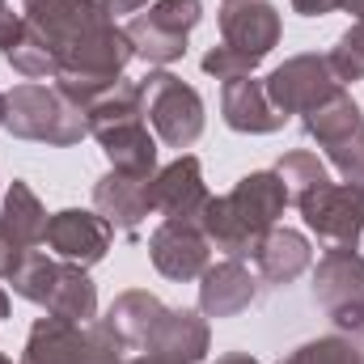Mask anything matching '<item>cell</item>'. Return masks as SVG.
<instances>
[{"mask_svg":"<svg viewBox=\"0 0 364 364\" xmlns=\"http://www.w3.org/2000/svg\"><path fill=\"white\" fill-rule=\"evenodd\" d=\"M26 26L55 60V90L81 110L123 81L136 60L127 30L102 9V0H21Z\"/></svg>","mask_w":364,"mask_h":364,"instance_id":"cell-1","label":"cell"},{"mask_svg":"<svg viewBox=\"0 0 364 364\" xmlns=\"http://www.w3.org/2000/svg\"><path fill=\"white\" fill-rule=\"evenodd\" d=\"M288 208V191L275 170H255L237 182L229 195H212L199 212V229L225 259L250 263L263 246V237L279 225Z\"/></svg>","mask_w":364,"mask_h":364,"instance_id":"cell-2","label":"cell"},{"mask_svg":"<svg viewBox=\"0 0 364 364\" xmlns=\"http://www.w3.org/2000/svg\"><path fill=\"white\" fill-rule=\"evenodd\" d=\"M4 127L17 140H34V144H51V149H73L90 136L85 110L64 97L55 85H13L4 93Z\"/></svg>","mask_w":364,"mask_h":364,"instance_id":"cell-3","label":"cell"},{"mask_svg":"<svg viewBox=\"0 0 364 364\" xmlns=\"http://www.w3.org/2000/svg\"><path fill=\"white\" fill-rule=\"evenodd\" d=\"M140 97H144V119H149L153 136L166 149H178L182 153V149H191L203 136V123H208L203 97H199V90H191L182 77L166 73V68H153L140 81Z\"/></svg>","mask_w":364,"mask_h":364,"instance_id":"cell-4","label":"cell"},{"mask_svg":"<svg viewBox=\"0 0 364 364\" xmlns=\"http://www.w3.org/2000/svg\"><path fill=\"white\" fill-rule=\"evenodd\" d=\"M199 21H203V0H153L123 30L132 38L136 60H144L153 68H166V64L186 55V38Z\"/></svg>","mask_w":364,"mask_h":364,"instance_id":"cell-5","label":"cell"},{"mask_svg":"<svg viewBox=\"0 0 364 364\" xmlns=\"http://www.w3.org/2000/svg\"><path fill=\"white\" fill-rule=\"evenodd\" d=\"M314 301L339 331L364 326V255L326 250L314 267Z\"/></svg>","mask_w":364,"mask_h":364,"instance_id":"cell-6","label":"cell"},{"mask_svg":"<svg viewBox=\"0 0 364 364\" xmlns=\"http://www.w3.org/2000/svg\"><path fill=\"white\" fill-rule=\"evenodd\" d=\"M301 216L309 225V233H318V242H326V250H356L364 237V191L352 182H326L314 195H305Z\"/></svg>","mask_w":364,"mask_h":364,"instance_id":"cell-7","label":"cell"},{"mask_svg":"<svg viewBox=\"0 0 364 364\" xmlns=\"http://www.w3.org/2000/svg\"><path fill=\"white\" fill-rule=\"evenodd\" d=\"M263 90L272 97V106L288 119V114H309L314 106H322L326 97L343 90L331 60L318 55V51H305V55H292L284 60L279 68H272V77L263 81Z\"/></svg>","mask_w":364,"mask_h":364,"instance_id":"cell-8","label":"cell"},{"mask_svg":"<svg viewBox=\"0 0 364 364\" xmlns=\"http://www.w3.org/2000/svg\"><path fill=\"white\" fill-rule=\"evenodd\" d=\"M110 242H114L110 220L97 216V212H90V208H64V212H55V216L47 220V237H43V246H47L55 259L77 263V267H85V272H90L93 263L106 259Z\"/></svg>","mask_w":364,"mask_h":364,"instance_id":"cell-9","label":"cell"},{"mask_svg":"<svg viewBox=\"0 0 364 364\" xmlns=\"http://www.w3.org/2000/svg\"><path fill=\"white\" fill-rule=\"evenodd\" d=\"M279 34H284L279 9L267 0H233L220 9V47L246 55L255 68L279 47Z\"/></svg>","mask_w":364,"mask_h":364,"instance_id":"cell-10","label":"cell"},{"mask_svg":"<svg viewBox=\"0 0 364 364\" xmlns=\"http://www.w3.org/2000/svg\"><path fill=\"white\" fill-rule=\"evenodd\" d=\"M149 259L166 279L191 284L212 267V242L203 237L199 220H161L149 237Z\"/></svg>","mask_w":364,"mask_h":364,"instance_id":"cell-11","label":"cell"},{"mask_svg":"<svg viewBox=\"0 0 364 364\" xmlns=\"http://www.w3.org/2000/svg\"><path fill=\"white\" fill-rule=\"evenodd\" d=\"M208 199L212 195L203 182V166L191 153H178L170 166L153 174V212H161L166 220H199Z\"/></svg>","mask_w":364,"mask_h":364,"instance_id":"cell-12","label":"cell"},{"mask_svg":"<svg viewBox=\"0 0 364 364\" xmlns=\"http://www.w3.org/2000/svg\"><path fill=\"white\" fill-rule=\"evenodd\" d=\"M93 212L110 220V229L136 233L153 212V178H136L123 170H106L93 182Z\"/></svg>","mask_w":364,"mask_h":364,"instance_id":"cell-13","label":"cell"},{"mask_svg":"<svg viewBox=\"0 0 364 364\" xmlns=\"http://www.w3.org/2000/svg\"><path fill=\"white\" fill-rule=\"evenodd\" d=\"M255 301H259V279L237 259L212 263L199 275V314L203 318H237Z\"/></svg>","mask_w":364,"mask_h":364,"instance_id":"cell-14","label":"cell"},{"mask_svg":"<svg viewBox=\"0 0 364 364\" xmlns=\"http://www.w3.org/2000/svg\"><path fill=\"white\" fill-rule=\"evenodd\" d=\"M220 119H225V127H233L242 136H272V132H279L288 123L272 106L263 81H255V77L225 81V90H220Z\"/></svg>","mask_w":364,"mask_h":364,"instance_id":"cell-15","label":"cell"},{"mask_svg":"<svg viewBox=\"0 0 364 364\" xmlns=\"http://www.w3.org/2000/svg\"><path fill=\"white\" fill-rule=\"evenodd\" d=\"M110 161V170H123V174H136V178H153L157 174V136L149 132L144 114L140 119H123V123H110L93 136Z\"/></svg>","mask_w":364,"mask_h":364,"instance_id":"cell-16","label":"cell"},{"mask_svg":"<svg viewBox=\"0 0 364 364\" xmlns=\"http://www.w3.org/2000/svg\"><path fill=\"white\" fill-rule=\"evenodd\" d=\"M208 348H212V331H208V318H203L199 309H166L161 322L153 326L144 352L199 364L203 356H208Z\"/></svg>","mask_w":364,"mask_h":364,"instance_id":"cell-17","label":"cell"},{"mask_svg":"<svg viewBox=\"0 0 364 364\" xmlns=\"http://www.w3.org/2000/svg\"><path fill=\"white\" fill-rule=\"evenodd\" d=\"M161 314H166L161 296H153L149 288H127V292H119V296L110 301V309H106V318H102V322L110 326V335H114L123 348L144 352V348H149L153 326L161 322Z\"/></svg>","mask_w":364,"mask_h":364,"instance_id":"cell-18","label":"cell"},{"mask_svg":"<svg viewBox=\"0 0 364 364\" xmlns=\"http://www.w3.org/2000/svg\"><path fill=\"white\" fill-rule=\"evenodd\" d=\"M255 267H259V275L267 284H279L284 288V284H292L296 275H305L314 267V246H309L305 233H296L288 225H275L272 233L263 237L259 255H255Z\"/></svg>","mask_w":364,"mask_h":364,"instance_id":"cell-19","label":"cell"},{"mask_svg":"<svg viewBox=\"0 0 364 364\" xmlns=\"http://www.w3.org/2000/svg\"><path fill=\"white\" fill-rule=\"evenodd\" d=\"M47 208L43 199L34 195V186L26 178H13V186L4 191V208H0V225L9 233V242L17 250H38L43 237H47Z\"/></svg>","mask_w":364,"mask_h":364,"instance_id":"cell-20","label":"cell"},{"mask_svg":"<svg viewBox=\"0 0 364 364\" xmlns=\"http://www.w3.org/2000/svg\"><path fill=\"white\" fill-rule=\"evenodd\" d=\"M81 335L85 326L81 322H68V318H38L26 335V348H21V364H77L81 356Z\"/></svg>","mask_w":364,"mask_h":364,"instance_id":"cell-21","label":"cell"},{"mask_svg":"<svg viewBox=\"0 0 364 364\" xmlns=\"http://www.w3.org/2000/svg\"><path fill=\"white\" fill-rule=\"evenodd\" d=\"M51 318H68V322H93L97 318V288L85 275V267L77 263H64L60 259V272H55V284L47 292V305H43Z\"/></svg>","mask_w":364,"mask_h":364,"instance_id":"cell-22","label":"cell"},{"mask_svg":"<svg viewBox=\"0 0 364 364\" xmlns=\"http://www.w3.org/2000/svg\"><path fill=\"white\" fill-rule=\"evenodd\" d=\"M360 123H364V110H360V102H356L348 90H339L335 97H326L322 106H314L309 114H301V127H305L309 140H318V149L343 140V136L356 132Z\"/></svg>","mask_w":364,"mask_h":364,"instance_id":"cell-23","label":"cell"},{"mask_svg":"<svg viewBox=\"0 0 364 364\" xmlns=\"http://www.w3.org/2000/svg\"><path fill=\"white\" fill-rule=\"evenodd\" d=\"M279 364H364V326L360 331L318 335V339L292 348Z\"/></svg>","mask_w":364,"mask_h":364,"instance_id":"cell-24","label":"cell"},{"mask_svg":"<svg viewBox=\"0 0 364 364\" xmlns=\"http://www.w3.org/2000/svg\"><path fill=\"white\" fill-rule=\"evenodd\" d=\"M275 174L288 191V203H301L305 195H314L318 186H326L331 174H326V161L318 153H305V149H292L275 161Z\"/></svg>","mask_w":364,"mask_h":364,"instance_id":"cell-25","label":"cell"},{"mask_svg":"<svg viewBox=\"0 0 364 364\" xmlns=\"http://www.w3.org/2000/svg\"><path fill=\"white\" fill-rule=\"evenodd\" d=\"M331 68H335V77H339V85H356L364 81V21H352L343 34H339V43L331 47Z\"/></svg>","mask_w":364,"mask_h":364,"instance_id":"cell-26","label":"cell"},{"mask_svg":"<svg viewBox=\"0 0 364 364\" xmlns=\"http://www.w3.org/2000/svg\"><path fill=\"white\" fill-rule=\"evenodd\" d=\"M326 161L343 174V182H352V186L364 191V123L356 132H348L343 140L326 144Z\"/></svg>","mask_w":364,"mask_h":364,"instance_id":"cell-27","label":"cell"},{"mask_svg":"<svg viewBox=\"0 0 364 364\" xmlns=\"http://www.w3.org/2000/svg\"><path fill=\"white\" fill-rule=\"evenodd\" d=\"M123 343L110 335V326L102 322V318H93V322H85V335H81V356H77V364H127L123 360Z\"/></svg>","mask_w":364,"mask_h":364,"instance_id":"cell-28","label":"cell"},{"mask_svg":"<svg viewBox=\"0 0 364 364\" xmlns=\"http://www.w3.org/2000/svg\"><path fill=\"white\" fill-rule=\"evenodd\" d=\"M203 73H208V77H216V81H237V77H250V73H255V64H250L246 55L229 51V47H212V51L203 55Z\"/></svg>","mask_w":364,"mask_h":364,"instance_id":"cell-29","label":"cell"},{"mask_svg":"<svg viewBox=\"0 0 364 364\" xmlns=\"http://www.w3.org/2000/svg\"><path fill=\"white\" fill-rule=\"evenodd\" d=\"M343 0H292V13H301V17H326V13H335Z\"/></svg>","mask_w":364,"mask_h":364,"instance_id":"cell-30","label":"cell"},{"mask_svg":"<svg viewBox=\"0 0 364 364\" xmlns=\"http://www.w3.org/2000/svg\"><path fill=\"white\" fill-rule=\"evenodd\" d=\"M17 26H21V13H13L9 0H0V47H9V38L17 34Z\"/></svg>","mask_w":364,"mask_h":364,"instance_id":"cell-31","label":"cell"},{"mask_svg":"<svg viewBox=\"0 0 364 364\" xmlns=\"http://www.w3.org/2000/svg\"><path fill=\"white\" fill-rule=\"evenodd\" d=\"M102 9L119 21V17H127V13H140V9H149V0H102Z\"/></svg>","mask_w":364,"mask_h":364,"instance_id":"cell-32","label":"cell"},{"mask_svg":"<svg viewBox=\"0 0 364 364\" xmlns=\"http://www.w3.org/2000/svg\"><path fill=\"white\" fill-rule=\"evenodd\" d=\"M13 255H17V246L9 242V233H4V225H0V279L9 272V263H13Z\"/></svg>","mask_w":364,"mask_h":364,"instance_id":"cell-33","label":"cell"},{"mask_svg":"<svg viewBox=\"0 0 364 364\" xmlns=\"http://www.w3.org/2000/svg\"><path fill=\"white\" fill-rule=\"evenodd\" d=\"M127 364H186V360H174V356H157V352H144V356H136V360Z\"/></svg>","mask_w":364,"mask_h":364,"instance_id":"cell-34","label":"cell"},{"mask_svg":"<svg viewBox=\"0 0 364 364\" xmlns=\"http://www.w3.org/2000/svg\"><path fill=\"white\" fill-rule=\"evenodd\" d=\"M216 364H259L250 352H225V356H216Z\"/></svg>","mask_w":364,"mask_h":364,"instance_id":"cell-35","label":"cell"},{"mask_svg":"<svg viewBox=\"0 0 364 364\" xmlns=\"http://www.w3.org/2000/svg\"><path fill=\"white\" fill-rule=\"evenodd\" d=\"M339 9H348V13H352V17H356V21H364V0H343V4H339Z\"/></svg>","mask_w":364,"mask_h":364,"instance_id":"cell-36","label":"cell"},{"mask_svg":"<svg viewBox=\"0 0 364 364\" xmlns=\"http://www.w3.org/2000/svg\"><path fill=\"white\" fill-rule=\"evenodd\" d=\"M4 318H9V292L0 288V322H4Z\"/></svg>","mask_w":364,"mask_h":364,"instance_id":"cell-37","label":"cell"},{"mask_svg":"<svg viewBox=\"0 0 364 364\" xmlns=\"http://www.w3.org/2000/svg\"><path fill=\"white\" fill-rule=\"evenodd\" d=\"M0 127H4V93H0Z\"/></svg>","mask_w":364,"mask_h":364,"instance_id":"cell-38","label":"cell"},{"mask_svg":"<svg viewBox=\"0 0 364 364\" xmlns=\"http://www.w3.org/2000/svg\"><path fill=\"white\" fill-rule=\"evenodd\" d=\"M0 364H13V360H9V356H4V352H0Z\"/></svg>","mask_w":364,"mask_h":364,"instance_id":"cell-39","label":"cell"},{"mask_svg":"<svg viewBox=\"0 0 364 364\" xmlns=\"http://www.w3.org/2000/svg\"><path fill=\"white\" fill-rule=\"evenodd\" d=\"M225 4H233V0H225Z\"/></svg>","mask_w":364,"mask_h":364,"instance_id":"cell-40","label":"cell"}]
</instances>
